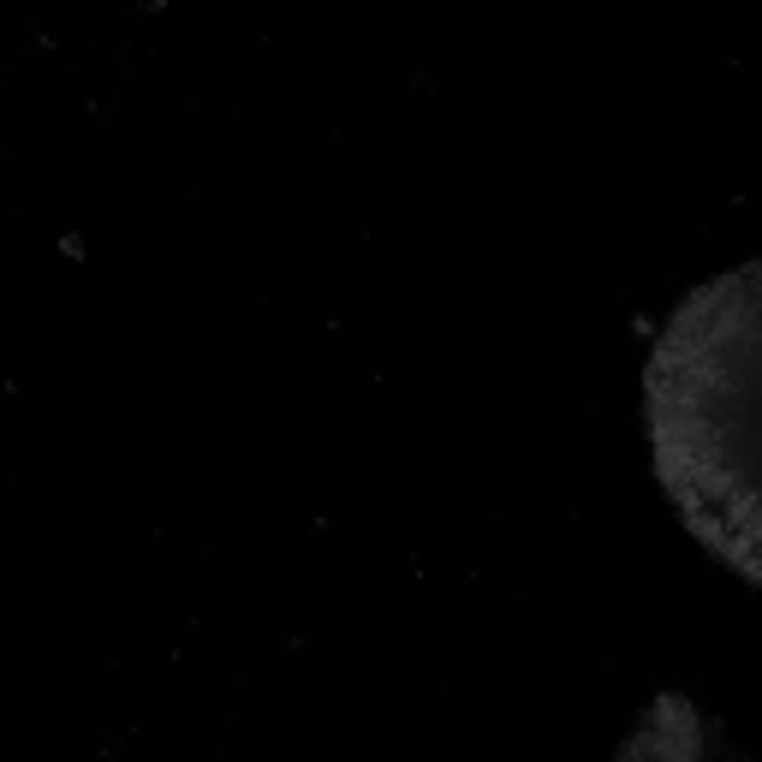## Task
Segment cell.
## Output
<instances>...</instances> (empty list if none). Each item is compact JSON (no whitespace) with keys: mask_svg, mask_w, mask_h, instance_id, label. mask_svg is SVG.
I'll use <instances>...</instances> for the list:
<instances>
[{"mask_svg":"<svg viewBox=\"0 0 762 762\" xmlns=\"http://www.w3.org/2000/svg\"><path fill=\"white\" fill-rule=\"evenodd\" d=\"M655 477L691 536L762 584V263L697 286L649 352Z\"/></svg>","mask_w":762,"mask_h":762,"instance_id":"cell-1","label":"cell"},{"mask_svg":"<svg viewBox=\"0 0 762 762\" xmlns=\"http://www.w3.org/2000/svg\"><path fill=\"white\" fill-rule=\"evenodd\" d=\"M619 762H744L721 726H709L685 697H655Z\"/></svg>","mask_w":762,"mask_h":762,"instance_id":"cell-2","label":"cell"}]
</instances>
